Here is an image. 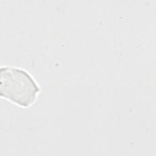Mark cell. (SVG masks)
<instances>
[{"label":"cell","mask_w":156,"mask_h":156,"mask_svg":"<svg viewBox=\"0 0 156 156\" xmlns=\"http://www.w3.org/2000/svg\"><path fill=\"white\" fill-rule=\"evenodd\" d=\"M1 97L22 107H28L34 103L40 88L26 71L16 67L1 68Z\"/></svg>","instance_id":"cell-1"}]
</instances>
